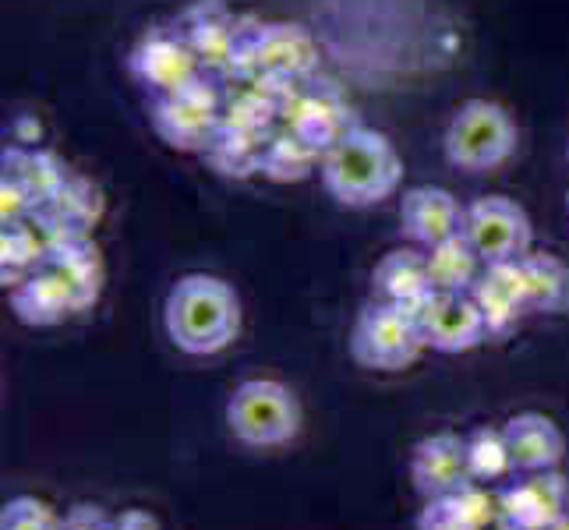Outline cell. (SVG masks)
<instances>
[{
  "label": "cell",
  "mask_w": 569,
  "mask_h": 530,
  "mask_svg": "<svg viewBox=\"0 0 569 530\" xmlns=\"http://www.w3.org/2000/svg\"><path fill=\"white\" fill-rule=\"evenodd\" d=\"M170 22L188 39L194 74L146 103L149 124L212 173L301 184L350 128L365 124L301 22L230 8V0H188Z\"/></svg>",
  "instance_id": "6da1fadb"
},
{
  "label": "cell",
  "mask_w": 569,
  "mask_h": 530,
  "mask_svg": "<svg viewBox=\"0 0 569 530\" xmlns=\"http://www.w3.org/2000/svg\"><path fill=\"white\" fill-rule=\"evenodd\" d=\"M107 199L86 173L50 149L0 152V280L11 290L78 238H92Z\"/></svg>",
  "instance_id": "7a4b0ae2"
},
{
  "label": "cell",
  "mask_w": 569,
  "mask_h": 530,
  "mask_svg": "<svg viewBox=\"0 0 569 530\" xmlns=\"http://www.w3.org/2000/svg\"><path fill=\"white\" fill-rule=\"evenodd\" d=\"M241 298L227 280L188 272L170 287L163 304L167 340L188 358H212L241 337Z\"/></svg>",
  "instance_id": "3957f363"
},
{
  "label": "cell",
  "mask_w": 569,
  "mask_h": 530,
  "mask_svg": "<svg viewBox=\"0 0 569 530\" xmlns=\"http://www.w3.org/2000/svg\"><path fill=\"white\" fill-rule=\"evenodd\" d=\"M326 194L343 209H371L386 202L403 181V160L389 134L358 124L329 149L319 167Z\"/></svg>",
  "instance_id": "277c9868"
},
{
  "label": "cell",
  "mask_w": 569,
  "mask_h": 530,
  "mask_svg": "<svg viewBox=\"0 0 569 530\" xmlns=\"http://www.w3.org/2000/svg\"><path fill=\"white\" fill-rule=\"evenodd\" d=\"M305 407L280 379H244L227 397V428L248 449H283L301 436Z\"/></svg>",
  "instance_id": "5b68a950"
},
{
  "label": "cell",
  "mask_w": 569,
  "mask_h": 530,
  "mask_svg": "<svg viewBox=\"0 0 569 530\" xmlns=\"http://www.w3.org/2000/svg\"><path fill=\"white\" fill-rule=\"evenodd\" d=\"M520 131L513 113L496 100H467L449 117L446 160L463 173H492L517 156Z\"/></svg>",
  "instance_id": "8992f818"
},
{
  "label": "cell",
  "mask_w": 569,
  "mask_h": 530,
  "mask_svg": "<svg viewBox=\"0 0 569 530\" xmlns=\"http://www.w3.org/2000/svg\"><path fill=\"white\" fill-rule=\"evenodd\" d=\"M421 326L410 311L386 304V301H368L355 329H350V358L365 371H382V376H397L407 371L425 353Z\"/></svg>",
  "instance_id": "52a82bcc"
},
{
  "label": "cell",
  "mask_w": 569,
  "mask_h": 530,
  "mask_svg": "<svg viewBox=\"0 0 569 530\" xmlns=\"http://www.w3.org/2000/svg\"><path fill=\"white\" fill-rule=\"evenodd\" d=\"M467 241L475 244L485 266L517 262L523 254H531L535 227L527 209L506 194H485L467 206Z\"/></svg>",
  "instance_id": "ba28073f"
},
{
  "label": "cell",
  "mask_w": 569,
  "mask_h": 530,
  "mask_svg": "<svg viewBox=\"0 0 569 530\" xmlns=\"http://www.w3.org/2000/svg\"><path fill=\"white\" fill-rule=\"evenodd\" d=\"M569 513V481L559 470L513 474L499 484V527L506 530H548Z\"/></svg>",
  "instance_id": "9c48e42d"
},
{
  "label": "cell",
  "mask_w": 569,
  "mask_h": 530,
  "mask_svg": "<svg viewBox=\"0 0 569 530\" xmlns=\"http://www.w3.org/2000/svg\"><path fill=\"white\" fill-rule=\"evenodd\" d=\"M415 319L436 353H467L488 340V322L470 293H436Z\"/></svg>",
  "instance_id": "30bf717a"
},
{
  "label": "cell",
  "mask_w": 569,
  "mask_h": 530,
  "mask_svg": "<svg viewBox=\"0 0 569 530\" xmlns=\"http://www.w3.org/2000/svg\"><path fill=\"white\" fill-rule=\"evenodd\" d=\"M467 481V436L460 431H431L410 449V484L425 502L457 492Z\"/></svg>",
  "instance_id": "8fae6325"
},
{
  "label": "cell",
  "mask_w": 569,
  "mask_h": 530,
  "mask_svg": "<svg viewBox=\"0 0 569 530\" xmlns=\"http://www.w3.org/2000/svg\"><path fill=\"white\" fill-rule=\"evenodd\" d=\"M467 227V206L453 191L439 184H418L407 188L400 199V230L407 241L421 248H436L449 238H457Z\"/></svg>",
  "instance_id": "7c38bea8"
},
{
  "label": "cell",
  "mask_w": 569,
  "mask_h": 530,
  "mask_svg": "<svg viewBox=\"0 0 569 530\" xmlns=\"http://www.w3.org/2000/svg\"><path fill=\"white\" fill-rule=\"evenodd\" d=\"M470 298L478 301L481 316L488 322V340H509L523 322V316H531V304H527V277H523V262H499V266H485L478 283L467 290Z\"/></svg>",
  "instance_id": "4fadbf2b"
},
{
  "label": "cell",
  "mask_w": 569,
  "mask_h": 530,
  "mask_svg": "<svg viewBox=\"0 0 569 530\" xmlns=\"http://www.w3.org/2000/svg\"><path fill=\"white\" fill-rule=\"evenodd\" d=\"M436 293L439 290L431 287L428 259L418 248L386 251L379 259V266L371 269V301L397 304V308L410 311V316H418Z\"/></svg>",
  "instance_id": "5bb4252c"
},
{
  "label": "cell",
  "mask_w": 569,
  "mask_h": 530,
  "mask_svg": "<svg viewBox=\"0 0 569 530\" xmlns=\"http://www.w3.org/2000/svg\"><path fill=\"white\" fill-rule=\"evenodd\" d=\"M502 436L513 457V474H538V470H559L566 457L562 428L538 410H520V414L502 421Z\"/></svg>",
  "instance_id": "9a60e30c"
},
{
  "label": "cell",
  "mask_w": 569,
  "mask_h": 530,
  "mask_svg": "<svg viewBox=\"0 0 569 530\" xmlns=\"http://www.w3.org/2000/svg\"><path fill=\"white\" fill-rule=\"evenodd\" d=\"M415 527H460V530H496L499 527V488L467 481L457 492L425 502Z\"/></svg>",
  "instance_id": "2e32d148"
},
{
  "label": "cell",
  "mask_w": 569,
  "mask_h": 530,
  "mask_svg": "<svg viewBox=\"0 0 569 530\" xmlns=\"http://www.w3.org/2000/svg\"><path fill=\"white\" fill-rule=\"evenodd\" d=\"M8 304L14 311V319L32 329L61 326L74 316L68 290L57 283L50 272H32V277H26L22 283H14L8 290Z\"/></svg>",
  "instance_id": "e0dca14e"
},
{
  "label": "cell",
  "mask_w": 569,
  "mask_h": 530,
  "mask_svg": "<svg viewBox=\"0 0 569 530\" xmlns=\"http://www.w3.org/2000/svg\"><path fill=\"white\" fill-rule=\"evenodd\" d=\"M523 277H527V304L531 316H569V266L559 254L531 251L523 254Z\"/></svg>",
  "instance_id": "ac0fdd59"
},
{
  "label": "cell",
  "mask_w": 569,
  "mask_h": 530,
  "mask_svg": "<svg viewBox=\"0 0 569 530\" xmlns=\"http://www.w3.org/2000/svg\"><path fill=\"white\" fill-rule=\"evenodd\" d=\"M425 259H428L431 287L439 293H467L485 269L481 254L467 241V233H457V238H449L436 248H425Z\"/></svg>",
  "instance_id": "d6986e66"
},
{
  "label": "cell",
  "mask_w": 569,
  "mask_h": 530,
  "mask_svg": "<svg viewBox=\"0 0 569 530\" xmlns=\"http://www.w3.org/2000/svg\"><path fill=\"white\" fill-rule=\"evenodd\" d=\"M467 470H470V481L492 484V488L513 478V457H509L502 424L499 428L478 424L475 431H467Z\"/></svg>",
  "instance_id": "ffe728a7"
},
{
  "label": "cell",
  "mask_w": 569,
  "mask_h": 530,
  "mask_svg": "<svg viewBox=\"0 0 569 530\" xmlns=\"http://www.w3.org/2000/svg\"><path fill=\"white\" fill-rule=\"evenodd\" d=\"M0 530H61V520L53 517L47 502L32 496H18L0 513Z\"/></svg>",
  "instance_id": "44dd1931"
},
{
  "label": "cell",
  "mask_w": 569,
  "mask_h": 530,
  "mask_svg": "<svg viewBox=\"0 0 569 530\" xmlns=\"http://www.w3.org/2000/svg\"><path fill=\"white\" fill-rule=\"evenodd\" d=\"M61 530H113V523L100 513V506H74L61 520Z\"/></svg>",
  "instance_id": "7402d4cb"
},
{
  "label": "cell",
  "mask_w": 569,
  "mask_h": 530,
  "mask_svg": "<svg viewBox=\"0 0 569 530\" xmlns=\"http://www.w3.org/2000/svg\"><path fill=\"white\" fill-rule=\"evenodd\" d=\"M113 530H160V523H156L146 509H128V513L113 520Z\"/></svg>",
  "instance_id": "603a6c76"
},
{
  "label": "cell",
  "mask_w": 569,
  "mask_h": 530,
  "mask_svg": "<svg viewBox=\"0 0 569 530\" xmlns=\"http://www.w3.org/2000/svg\"><path fill=\"white\" fill-rule=\"evenodd\" d=\"M548 530H569V513H566V517H562V520H559L556 527H548Z\"/></svg>",
  "instance_id": "cb8c5ba5"
},
{
  "label": "cell",
  "mask_w": 569,
  "mask_h": 530,
  "mask_svg": "<svg viewBox=\"0 0 569 530\" xmlns=\"http://www.w3.org/2000/svg\"><path fill=\"white\" fill-rule=\"evenodd\" d=\"M418 530H460V527H418Z\"/></svg>",
  "instance_id": "d4e9b609"
},
{
  "label": "cell",
  "mask_w": 569,
  "mask_h": 530,
  "mask_svg": "<svg viewBox=\"0 0 569 530\" xmlns=\"http://www.w3.org/2000/svg\"><path fill=\"white\" fill-rule=\"evenodd\" d=\"M566 206H569V194H566Z\"/></svg>",
  "instance_id": "484cf974"
},
{
  "label": "cell",
  "mask_w": 569,
  "mask_h": 530,
  "mask_svg": "<svg viewBox=\"0 0 569 530\" xmlns=\"http://www.w3.org/2000/svg\"><path fill=\"white\" fill-rule=\"evenodd\" d=\"M496 530H506V527H496Z\"/></svg>",
  "instance_id": "4316f807"
}]
</instances>
